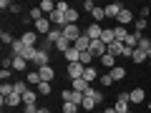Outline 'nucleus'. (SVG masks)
<instances>
[{
    "instance_id": "1",
    "label": "nucleus",
    "mask_w": 151,
    "mask_h": 113,
    "mask_svg": "<svg viewBox=\"0 0 151 113\" xmlns=\"http://www.w3.org/2000/svg\"><path fill=\"white\" fill-rule=\"evenodd\" d=\"M83 101V93L73 91V88H63V103H76V106H81Z\"/></svg>"
},
{
    "instance_id": "2",
    "label": "nucleus",
    "mask_w": 151,
    "mask_h": 113,
    "mask_svg": "<svg viewBox=\"0 0 151 113\" xmlns=\"http://www.w3.org/2000/svg\"><path fill=\"white\" fill-rule=\"evenodd\" d=\"M129 93H119V98H116V103H113V108H116V113H129Z\"/></svg>"
},
{
    "instance_id": "3",
    "label": "nucleus",
    "mask_w": 151,
    "mask_h": 113,
    "mask_svg": "<svg viewBox=\"0 0 151 113\" xmlns=\"http://www.w3.org/2000/svg\"><path fill=\"white\" fill-rule=\"evenodd\" d=\"M33 28H35L38 35H48V33L53 30V23H50V18H40V20H38Z\"/></svg>"
},
{
    "instance_id": "4",
    "label": "nucleus",
    "mask_w": 151,
    "mask_h": 113,
    "mask_svg": "<svg viewBox=\"0 0 151 113\" xmlns=\"http://www.w3.org/2000/svg\"><path fill=\"white\" fill-rule=\"evenodd\" d=\"M48 60H50V58H48V50L38 48V50H35V58H33L30 63L35 65V70H38V68H43V65H48Z\"/></svg>"
},
{
    "instance_id": "5",
    "label": "nucleus",
    "mask_w": 151,
    "mask_h": 113,
    "mask_svg": "<svg viewBox=\"0 0 151 113\" xmlns=\"http://www.w3.org/2000/svg\"><path fill=\"white\" fill-rule=\"evenodd\" d=\"M63 35L68 38L70 43H76V40H78V38L83 35V30H81L78 25H65V28H63Z\"/></svg>"
},
{
    "instance_id": "6",
    "label": "nucleus",
    "mask_w": 151,
    "mask_h": 113,
    "mask_svg": "<svg viewBox=\"0 0 151 113\" xmlns=\"http://www.w3.org/2000/svg\"><path fill=\"white\" fill-rule=\"evenodd\" d=\"M91 53H93V58H101V55L108 53V45L103 40H91Z\"/></svg>"
},
{
    "instance_id": "7",
    "label": "nucleus",
    "mask_w": 151,
    "mask_h": 113,
    "mask_svg": "<svg viewBox=\"0 0 151 113\" xmlns=\"http://www.w3.org/2000/svg\"><path fill=\"white\" fill-rule=\"evenodd\" d=\"M83 70H86V65H81V63H68V78H70V81L83 78Z\"/></svg>"
},
{
    "instance_id": "8",
    "label": "nucleus",
    "mask_w": 151,
    "mask_h": 113,
    "mask_svg": "<svg viewBox=\"0 0 151 113\" xmlns=\"http://www.w3.org/2000/svg\"><path fill=\"white\" fill-rule=\"evenodd\" d=\"M86 35L91 38V40H101V35H103V28L98 25V23H91V25L86 28Z\"/></svg>"
},
{
    "instance_id": "9",
    "label": "nucleus",
    "mask_w": 151,
    "mask_h": 113,
    "mask_svg": "<svg viewBox=\"0 0 151 113\" xmlns=\"http://www.w3.org/2000/svg\"><path fill=\"white\" fill-rule=\"evenodd\" d=\"M73 48H76V50H81V53H86V50H91V38H88L86 33H83V35H81V38H78V40L73 43Z\"/></svg>"
},
{
    "instance_id": "10",
    "label": "nucleus",
    "mask_w": 151,
    "mask_h": 113,
    "mask_svg": "<svg viewBox=\"0 0 151 113\" xmlns=\"http://www.w3.org/2000/svg\"><path fill=\"white\" fill-rule=\"evenodd\" d=\"M70 88H73V91H78V93H86L88 88H91V83H88L86 78H76V81H70Z\"/></svg>"
},
{
    "instance_id": "11",
    "label": "nucleus",
    "mask_w": 151,
    "mask_h": 113,
    "mask_svg": "<svg viewBox=\"0 0 151 113\" xmlns=\"http://www.w3.org/2000/svg\"><path fill=\"white\" fill-rule=\"evenodd\" d=\"M20 40H23L25 45H30V48H35V43H38V33H35V30H25V33L20 35Z\"/></svg>"
},
{
    "instance_id": "12",
    "label": "nucleus",
    "mask_w": 151,
    "mask_h": 113,
    "mask_svg": "<svg viewBox=\"0 0 151 113\" xmlns=\"http://www.w3.org/2000/svg\"><path fill=\"white\" fill-rule=\"evenodd\" d=\"M144 98H146L144 88H131V91H129V101L131 103H144Z\"/></svg>"
},
{
    "instance_id": "13",
    "label": "nucleus",
    "mask_w": 151,
    "mask_h": 113,
    "mask_svg": "<svg viewBox=\"0 0 151 113\" xmlns=\"http://www.w3.org/2000/svg\"><path fill=\"white\" fill-rule=\"evenodd\" d=\"M38 73H40V81H45V83H50L55 78V70L50 68V65H43V68H38Z\"/></svg>"
},
{
    "instance_id": "14",
    "label": "nucleus",
    "mask_w": 151,
    "mask_h": 113,
    "mask_svg": "<svg viewBox=\"0 0 151 113\" xmlns=\"http://www.w3.org/2000/svg\"><path fill=\"white\" fill-rule=\"evenodd\" d=\"M124 50H126V43H121V40H113V43L108 45V53L116 55V58H119V55H124Z\"/></svg>"
},
{
    "instance_id": "15",
    "label": "nucleus",
    "mask_w": 151,
    "mask_h": 113,
    "mask_svg": "<svg viewBox=\"0 0 151 113\" xmlns=\"http://www.w3.org/2000/svg\"><path fill=\"white\" fill-rule=\"evenodd\" d=\"M121 10H124L121 3H111V5H106V18H119Z\"/></svg>"
},
{
    "instance_id": "16",
    "label": "nucleus",
    "mask_w": 151,
    "mask_h": 113,
    "mask_svg": "<svg viewBox=\"0 0 151 113\" xmlns=\"http://www.w3.org/2000/svg\"><path fill=\"white\" fill-rule=\"evenodd\" d=\"M38 96H40L38 91H30V88H28V91L23 93V106H35V98Z\"/></svg>"
},
{
    "instance_id": "17",
    "label": "nucleus",
    "mask_w": 151,
    "mask_h": 113,
    "mask_svg": "<svg viewBox=\"0 0 151 113\" xmlns=\"http://www.w3.org/2000/svg\"><path fill=\"white\" fill-rule=\"evenodd\" d=\"M116 20H119V25H129V23H134V13H131L129 8H124V10H121V15L116 18Z\"/></svg>"
},
{
    "instance_id": "18",
    "label": "nucleus",
    "mask_w": 151,
    "mask_h": 113,
    "mask_svg": "<svg viewBox=\"0 0 151 113\" xmlns=\"http://www.w3.org/2000/svg\"><path fill=\"white\" fill-rule=\"evenodd\" d=\"M81 108H86V111H91V113H93V108H98V103H96V98H93V96H83Z\"/></svg>"
},
{
    "instance_id": "19",
    "label": "nucleus",
    "mask_w": 151,
    "mask_h": 113,
    "mask_svg": "<svg viewBox=\"0 0 151 113\" xmlns=\"http://www.w3.org/2000/svg\"><path fill=\"white\" fill-rule=\"evenodd\" d=\"M65 60H68V63H78V60H81V50H76L73 45H70V48L65 50Z\"/></svg>"
},
{
    "instance_id": "20",
    "label": "nucleus",
    "mask_w": 151,
    "mask_h": 113,
    "mask_svg": "<svg viewBox=\"0 0 151 113\" xmlns=\"http://www.w3.org/2000/svg\"><path fill=\"white\" fill-rule=\"evenodd\" d=\"M38 8H40V10H43L45 15L55 13V3H53V0H40V5H38Z\"/></svg>"
},
{
    "instance_id": "21",
    "label": "nucleus",
    "mask_w": 151,
    "mask_h": 113,
    "mask_svg": "<svg viewBox=\"0 0 151 113\" xmlns=\"http://www.w3.org/2000/svg\"><path fill=\"white\" fill-rule=\"evenodd\" d=\"M101 65L103 68H116V55H111V53L101 55Z\"/></svg>"
},
{
    "instance_id": "22",
    "label": "nucleus",
    "mask_w": 151,
    "mask_h": 113,
    "mask_svg": "<svg viewBox=\"0 0 151 113\" xmlns=\"http://www.w3.org/2000/svg\"><path fill=\"white\" fill-rule=\"evenodd\" d=\"M108 73H111L113 81H124V78H126V68H119V65H116V68H111Z\"/></svg>"
},
{
    "instance_id": "23",
    "label": "nucleus",
    "mask_w": 151,
    "mask_h": 113,
    "mask_svg": "<svg viewBox=\"0 0 151 113\" xmlns=\"http://www.w3.org/2000/svg\"><path fill=\"white\" fill-rule=\"evenodd\" d=\"M25 78H28V83H30V86H40V83H43V81H40V73H38V70H30V73H28L25 75Z\"/></svg>"
},
{
    "instance_id": "24",
    "label": "nucleus",
    "mask_w": 151,
    "mask_h": 113,
    "mask_svg": "<svg viewBox=\"0 0 151 113\" xmlns=\"http://www.w3.org/2000/svg\"><path fill=\"white\" fill-rule=\"evenodd\" d=\"M76 23H78V10L70 8V10L65 13V25H76Z\"/></svg>"
},
{
    "instance_id": "25",
    "label": "nucleus",
    "mask_w": 151,
    "mask_h": 113,
    "mask_svg": "<svg viewBox=\"0 0 151 113\" xmlns=\"http://www.w3.org/2000/svg\"><path fill=\"white\" fill-rule=\"evenodd\" d=\"M83 78H86L88 83H93V81H98V70H96V68H91V65H88V68L83 70Z\"/></svg>"
},
{
    "instance_id": "26",
    "label": "nucleus",
    "mask_w": 151,
    "mask_h": 113,
    "mask_svg": "<svg viewBox=\"0 0 151 113\" xmlns=\"http://www.w3.org/2000/svg\"><path fill=\"white\" fill-rule=\"evenodd\" d=\"M10 50H13V58H15V55H20L23 50H25V43H23L20 38H15V43L10 45Z\"/></svg>"
},
{
    "instance_id": "27",
    "label": "nucleus",
    "mask_w": 151,
    "mask_h": 113,
    "mask_svg": "<svg viewBox=\"0 0 151 113\" xmlns=\"http://www.w3.org/2000/svg\"><path fill=\"white\" fill-rule=\"evenodd\" d=\"M113 33H116V40H121V43H126V38H129V30H126L124 25L113 28Z\"/></svg>"
},
{
    "instance_id": "28",
    "label": "nucleus",
    "mask_w": 151,
    "mask_h": 113,
    "mask_svg": "<svg viewBox=\"0 0 151 113\" xmlns=\"http://www.w3.org/2000/svg\"><path fill=\"white\" fill-rule=\"evenodd\" d=\"M10 93H15V88H13V83H3V86H0V98H8L10 96Z\"/></svg>"
},
{
    "instance_id": "29",
    "label": "nucleus",
    "mask_w": 151,
    "mask_h": 113,
    "mask_svg": "<svg viewBox=\"0 0 151 113\" xmlns=\"http://www.w3.org/2000/svg\"><path fill=\"white\" fill-rule=\"evenodd\" d=\"M91 18H93V23H101V20H106V8H96V10L91 13Z\"/></svg>"
},
{
    "instance_id": "30",
    "label": "nucleus",
    "mask_w": 151,
    "mask_h": 113,
    "mask_svg": "<svg viewBox=\"0 0 151 113\" xmlns=\"http://www.w3.org/2000/svg\"><path fill=\"white\" fill-rule=\"evenodd\" d=\"M144 30H146V20H144V18H136V20H134V33L144 35Z\"/></svg>"
},
{
    "instance_id": "31",
    "label": "nucleus",
    "mask_w": 151,
    "mask_h": 113,
    "mask_svg": "<svg viewBox=\"0 0 151 113\" xmlns=\"http://www.w3.org/2000/svg\"><path fill=\"white\" fill-rule=\"evenodd\" d=\"M139 33H129V38H126V45H129V48H139Z\"/></svg>"
},
{
    "instance_id": "32",
    "label": "nucleus",
    "mask_w": 151,
    "mask_h": 113,
    "mask_svg": "<svg viewBox=\"0 0 151 113\" xmlns=\"http://www.w3.org/2000/svg\"><path fill=\"white\" fill-rule=\"evenodd\" d=\"M70 45H73V43H70L68 38H65V35H63V38H60V40H58V43H55V48H58V50H60V53H65V50H68V48H70Z\"/></svg>"
},
{
    "instance_id": "33",
    "label": "nucleus",
    "mask_w": 151,
    "mask_h": 113,
    "mask_svg": "<svg viewBox=\"0 0 151 113\" xmlns=\"http://www.w3.org/2000/svg\"><path fill=\"white\" fill-rule=\"evenodd\" d=\"M139 50H144V53H146V50H151V38H146V35L139 38Z\"/></svg>"
},
{
    "instance_id": "34",
    "label": "nucleus",
    "mask_w": 151,
    "mask_h": 113,
    "mask_svg": "<svg viewBox=\"0 0 151 113\" xmlns=\"http://www.w3.org/2000/svg\"><path fill=\"white\" fill-rule=\"evenodd\" d=\"M98 83H101L103 88H108V86H113V78H111V73H103V75H98Z\"/></svg>"
},
{
    "instance_id": "35",
    "label": "nucleus",
    "mask_w": 151,
    "mask_h": 113,
    "mask_svg": "<svg viewBox=\"0 0 151 113\" xmlns=\"http://www.w3.org/2000/svg\"><path fill=\"white\" fill-rule=\"evenodd\" d=\"M146 58H149V55H146L144 50H139V48H136V50H134V55H131V60H134V63H144Z\"/></svg>"
},
{
    "instance_id": "36",
    "label": "nucleus",
    "mask_w": 151,
    "mask_h": 113,
    "mask_svg": "<svg viewBox=\"0 0 151 113\" xmlns=\"http://www.w3.org/2000/svg\"><path fill=\"white\" fill-rule=\"evenodd\" d=\"M25 63H28L25 58H18L15 55V58H13V70H25Z\"/></svg>"
},
{
    "instance_id": "37",
    "label": "nucleus",
    "mask_w": 151,
    "mask_h": 113,
    "mask_svg": "<svg viewBox=\"0 0 151 113\" xmlns=\"http://www.w3.org/2000/svg\"><path fill=\"white\" fill-rule=\"evenodd\" d=\"M91 60H93V53H91V50H86V53H81V60H78V63L88 68V65H91Z\"/></svg>"
},
{
    "instance_id": "38",
    "label": "nucleus",
    "mask_w": 151,
    "mask_h": 113,
    "mask_svg": "<svg viewBox=\"0 0 151 113\" xmlns=\"http://www.w3.org/2000/svg\"><path fill=\"white\" fill-rule=\"evenodd\" d=\"M0 40H3V45H13V43H15V38H13L8 30H3V33H0Z\"/></svg>"
},
{
    "instance_id": "39",
    "label": "nucleus",
    "mask_w": 151,
    "mask_h": 113,
    "mask_svg": "<svg viewBox=\"0 0 151 113\" xmlns=\"http://www.w3.org/2000/svg\"><path fill=\"white\" fill-rule=\"evenodd\" d=\"M13 88H15V93H20V96H23V93L28 91V86H25V81H15V83H13Z\"/></svg>"
},
{
    "instance_id": "40",
    "label": "nucleus",
    "mask_w": 151,
    "mask_h": 113,
    "mask_svg": "<svg viewBox=\"0 0 151 113\" xmlns=\"http://www.w3.org/2000/svg\"><path fill=\"white\" fill-rule=\"evenodd\" d=\"M38 93H40V96H50V83H40V86H38Z\"/></svg>"
},
{
    "instance_id": "41",
    "label": "nucleus",
    "mask_w": 151,
    "mask_h": 113,
    "mask_svg": "<svg viewBox=\"0 0 151 113\" xmlns=\"http://www.w3.org/2000/svg\"><path fill=\"white\" fill-rule=\"evenodd\" d=\"M78 108L81 106H76V103H63V113H78Z\"/></svg>"
},
{
    "instance_id": "42",
    "label": "nucleus",
    "mask_w": 151,
    "mask_h": 113,
    "mask_svg": "<svg viewBox=\"0 0 151 113\" xmlns=\"http://www.w3.org/2000/svg\"><path fill=\"white\" fill-rule=\"evenodd\" d=\"M55 10H60V13H63V15H65V13L70 10V5H68V3H65V0H63V3H55Z\"/></svg>"
},
{
    "instance_id": "43",
    "label": "nucleus",
    "mask_w": 151,
    "mask_h": 113,
    "mask_svg": "<svg viewBox=\"0 0 151 113\" xmlns=\"http://www.w3.org/2000/svg\"><path fill=\"white\" fill-rule=\"evenodd\" d=\"M10 73H13V68H0V78H3V83L10 78Z\"/></svg>"
},
{
    "instance_id": "44",
    "label": "nucleus",
    "mask_w": 151,
    "mask_h": 113,
    "mask_svg": "<svg viewBox=\"0 0 151 113\" xmlns=\"http://www.w3.org/2000/svg\"><path fill=\"white\" fill-rule=\"evenodd\" d=\"M83 8H86L88 13H93V10H96V3H93V0H86V3H83Z\"/></svg>"
},
{
    "instance_id": "45",
    "label": "nucleus",
    "mask_w": 151,
    "mask_h": 113,
    "mask_svg": "<svg viewBox=\"0 0 151 113\" xmlns=\"http://www.w3.org/2000/svg\"><path fill=\"white\" fill-rule=\"evenodd\" d=\"M20 10H23V8L18 5V3H13V5H10V13H20Z\"/></svg>"
},
{
    "instance_id": "46",
    "label": "nucleus",
    "mask_w": 151,
    "mask_h": 113,
    "mask_svg": "<svg viewBox=\"0 0 151 113\" xmlns=\"http://www.w3.org/2000/svg\"><path fill=\"white\" fill-rule=\"evenodd\" d=\"M25 113H38V106H25Z\"/></svg>"
},
{
    "instance_id": "47",
    "label": "nucleus",
    "mask_w": 151,
    "mask_h": 113,
    "mask_svg": "<svg viewBox=\"0 0 151 113\" xmlns=\"http://www.w3.org/2000/svg\"><path fill=\"white\" fill-rule=\"evenodd\" d=\"M103 113H116V108H113V106L111 108H103Z\"/></svg>"
},
{
    "instance_id": "48",
    "label": "nucleus",
    "mask_w": 151,
    "mask_h": 113,
    "mask_svg": "<svg viewBox=\"0 0 151 113\" xmlns=\"http://www.w3.org/2000/svg\"><path fill=\"white\" fill-rule=\"evenodd\" d=\"M38 113H50V111H48V108H38Z\"/></svg>"
},
{
    "instance_id": "49",
    "label": "nucleus",
    "mask_w": 151,
    "mask_h": 113,
    "mask_svg": "<svg viewBox=\"0 0 151 113\" xmlns=\"http://www.w3.org/2000/svg\"><path fill=\"white\" fill-rule=\"evenodd\" d=\"M93 113H103V111H93Z\"/></svg>"
},
{
    "instance_id": "50",
    "label": "nucleus",
    "mask_w": 151,
    "mask_h": 113,
    "mask_svg": "<svg viewBox=\"0 0 151 113\" xmlns=\"http://www.w3.org/2000/svg\"><path fill=\"white\" fill-rule=\"evenodd\" d=\"M149 68H151V60H149Z\"/></svg>"
},
{
    "instance_id": "51",
    "label": "nucleus",
    "mask_w": 151,
    "mask_h": 113,
    "mask_svg": "<svg viewBox=\"0 0 151 113\" xmlns=\"http://www.w3.org/2000/svg\"><path fill=\"white\" fill-rule=\"evenodd\" d=\"M129 113H134V111H129Z\"/></svg>"
},
{
    "instance_id": "52",
    "label": "nucleus",
    "mask_w": 151,
    "mask_h": 113,
    "mask_svg": "<svg viewBox=\"0 0 151 113\" xmlns=\"http://www.w3.org/2000/svg\"><path fill=\"white\" fill-rule=\"evenodd\" d=\"M10 113H15V111H10Z\"/></svg>"
}]
</instances>
